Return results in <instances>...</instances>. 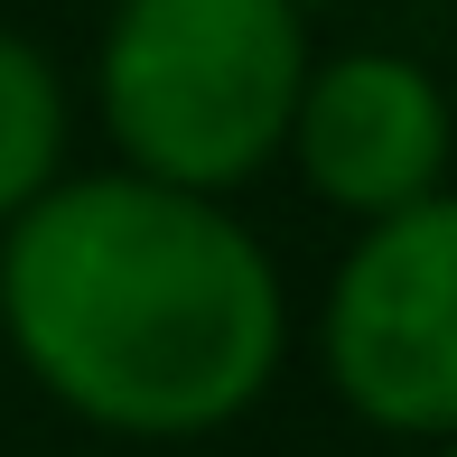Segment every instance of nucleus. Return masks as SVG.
<instances>
[{"mask_svg": "<svg viewBox=\"0 0 457 457\" xmlns=\"http://www.w3.org/2000/svg\"><path fill=\"white\" fill-rule=\"evenodd\" d=\"M289 337L280 253L234 215V196L103 159L0 224V345L103 439L187 448L253 420Z\"/></svg>", "mask_w": 457, "mask_h": 457, "instance_id": "nucleus-1", "label": "nucleus"}, {"mask_svg": "<svg viewBox=\"0 0 457 457\" xmlns=\"http://www.w3.org/2000/svg\"><path fill=\"white\" fill-rule=\"evenodd\" d=\"M308 56L318 19L299 0H112L94 29V121L121 169L243 196L280 169Z\"/></svg>", "mask_w": 457, "mask_h": 457, "instance_id": "nucleus-2", "label": "nucleus"}, {"mask_svg": "<svg viewBox=\"0 0 457 457\" xmlns=\"http://www.w3.org/2000/svg\"><path fill=\"white\" fill-rule=\"evenodd\" d=\"M318 364L373 439L457 429V187L355 224L318 299Z\"/></svg>", "mask_w": 457, "mask_h": 457, "instance_id": "nucleus-3", "label": "nucleus"}, {"mask_svg": "<svg viewBox=\"0 0 457 457\" xmlns=\"http://www.w3.org/2000/svg\"><path fill=\"white\" fill-rule=\"evenodd\" d=\"M280 169L345 224L457 187V94L411 47H318L289 103Z\"/></svg>", "mask_w": 457, "mask_h": 457, "instance_id": "nucleus-4", "label": "nucleus"}, {"mask_svg": "<svg viewBox=\"0 0 457 457\" xmlns=\"http://www.w3.org/2000/svg\"><path fill=\"white\" fill-rule=\"evenodd\" d=\"M75 85L19 19H0V224L75 169Z\"/></svg>", "mask_w": 457, "mask_h": 457, "instance_id": "nucleus-5", "label": "nucleus"}, {"mask_svg": "<svg viewBox=\"0 0 457 457\" xmlns=\"http://www.w3.org/2000/svg\"><path fill=\"white\" fill-rule=\"evenodd\" d=\"M420 457H457V429H448V439H429V448H420Z\"/></svg>", "mask_w": 457, "mask_h": 457, "instance_id": "nucleus-6", "label": "nucleus"}, {"mask_svg": "<svg viewBox=\"0 0 457 457\" xmlns=\"http://www.w3.org/2000/svg\"><path fill=\"white\" fill-rule=\"evenodd\" d=\"M299 10H308V19H318V10H337V0H299Z\"/></svg>", "mask_w": 457, "mask_h": 457, "instance_id": "nucleus-7", "label": "nucleus"}]
</instances>
